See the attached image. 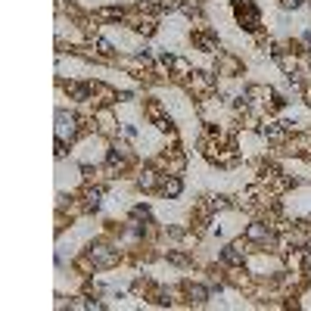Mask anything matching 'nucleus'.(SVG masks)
I'll return each instance as SVG.
<instances>
[{
  "mask_svg": "<svg viewBox=\"0 0 311 311\" xmlns=\"http://www.w3.org/2000/svg\"><path fill=\"white\" fill-rule=\"evenodd\" d=\"M56 118H59V140H63L66 134H69V137H72V134H75V118H72V115H66V112H59Z\"/></svg>",
  "mask_w": 311,
  "mask_h": 311,
  "instance_id": "f257e3e1",
  "label": "nucleus"
},
{
  "mask_svg": "<svg viewBox=\"0 0 311 311\" xmlns=\"http://www.w3.org/2000/svg\"><path fill=\"white\" fill-rule=\"evenodd\" d=\"M165 193L177 196V193H180V180H165Z\"/></svg>",
  "mask_w": 311,
  "mask_h": 311,
  "instance_id": "f03ea898",
  "label": "nucleus"
}]
</instances>
